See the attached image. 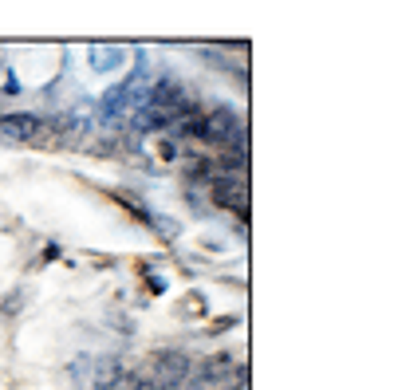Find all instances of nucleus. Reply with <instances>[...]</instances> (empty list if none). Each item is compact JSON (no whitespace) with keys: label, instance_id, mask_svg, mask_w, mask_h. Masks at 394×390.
Listing matches in <instances>:
<instances>
[{"label":"nucleus","instance_id":"nucleus-1","mask_svg":"<svg viewBox=\"0 0 394 390\" xmlns=\"http://www.w3.org/2000/svg\"><path fill=\"white\" fill-rule=\"evenodd\" d=\"M241 193H245V186H241V182H229V178H213V202L217 205H229V209H236V213H245V197H241Z\"/></svg>","mask_w":394,"mask_h":390},{"label":"nucleus","instance_id":"nucleus-2","mask_svg":"<svg viewBox=\"0 0 394 390\" xmlns=\"http://www.w3.org/2000/svg\"><path fill=\"white\" fill-rule=\"evenodd\" d=\"M0 130L8 138H36L40 134V119L36 114H4L0 119Z\"/></svg>","mask_w":394,"mask_h":390}]
</instances>
